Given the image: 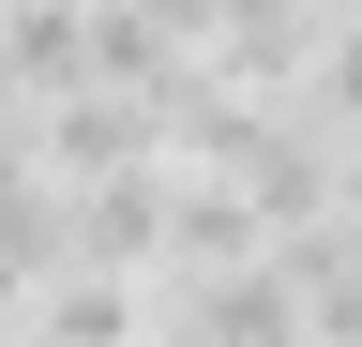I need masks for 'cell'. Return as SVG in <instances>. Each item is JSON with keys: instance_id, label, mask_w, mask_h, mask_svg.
Masks as SVG:
<instances>
[{"instance_id": "4", "label": "cell", "mask_w": 362, "mask_h": 347, "mask_svg": "<svg viewBox=\"0 0 362 347\" xmlns=\"http://www.w3.org/2000/svg\"><path fill=\"white\" fill-rule=\"evenodd\" d=\"M136 332H151V272H76V257L16 317V347H136Z\"/></svg>"}, {"instance_id": "3", "label": "cell", "mask_w": 362, "mask_h": 347, "mask_svg": "<svg viewBox=\"0 0 362 347\" xmlns=\"http://www.w3.org/2000/svg\"><path fill=\"white\" fill-rule=\"evenodd\" d=\"M61 257L76 272H151L166 257V166H121V182L61 196Z\"/></svg>"}, {"instance_id": "2", "label": "cell", "mask_w": 362, "mask_h": 347, "mask_svg": "<svg viewBox=\"0 0 362 347\" xmlns=\"http://www.w3.org/2000/svg\"><path fill=\"white\" fill-rule=\"evenodd\" d=\"M90 91V0H0V106H61Z\"/></svg>"}, {"instance_id": "1", "label": "cell", "mask_w": 362, "mask_h": 347, "mask_svg": "<svg viewBox=\"0 0 362 347\" xmlns=\"http://www.w3.org/2000/svg\"><path fill=\"white\" fill-rule=\"evenodd\" d=\"M30 166H45V196H90V182H121V166H166V136H151V106H121V91H61L30 121Z\"/></svg>"}]
</instances>
